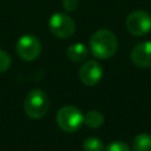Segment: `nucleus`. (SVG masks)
<instances>
[{
  "label": "nucleus",
  "instance_id": "1",
  "mask_svg": "<svg viewBox=\"0 0 151 151\" xmlns=\"http://www.w3.org/2000/svg\"><path fill=\"white\" fill-rule=\"evenodd\" d=\"M118 41L113 32L109 29L96 31L90 39V51L98 59H109L117 52Z\"/></svg>",
  "mask_w": 151,
  "mask_h": 151
},
{
  "label": "nucleus",
  "instance_id": "2",
  "mask_svg": "<svg viewBox=\"0 0 151 151\" xmlns=\"http://www.w3.org/2000/svg\"><path fill=\"white\" fill-rule=\"evenodd\" d=\"M50 107V101L47 94L40 90L34 88L29 91L24 101V109L26 114L32 119H40L42 118Z\"/></svg>",
  "mask_w": 151,
  "mask_h": 151
},
{
  "label": "nucleus",
  "instance_id": "3",
  "mask_svg": "<svg viewBox=\"0 0 151 151\" xmlns=\"http://www.w3.org/2000/svg\"><path fill=\"white\" fill-rule=\"evenodd\" d=\"M55 120L58 126L65 132H76L84 124V114L76 106H63L57 116Z\"/></svg>",
  "mask_w": 151,
  "mask_h": 151
},
{
  "label": "nucleus",
  "instance_id": "4",
  "mask_svg": "<svg viewBox=\"0 0 151 151\" xmlns=\"http://www.w3.org/2000/svg\"><path fill=\"white\" fill-rule=\"evenodd\" d=\"M18 55L26 61H33L39 58L41 53V42L40 40L32 34L21 35L15 45Z\"/></svg>",
  "mask_w": 151,
  "mask_h": 151
},
{
  "label": "nucleus",
  "instance_id": "5",
  "mask_svg": "<svg viewBox=\"0 0 151 151\" xmlns=\"http://www.w3.org/2000/svg\"><path fill=\"white\" fill-rule=\"evenodd\" d=\"M50 31L60 39H67L73 35L76 31V24L73 19L66 13H55L48 21Z\"/></svg>",
  "mask_w": 151,
  "mask_h": 151
},
{
  "label": "nucleus",
  "instance_id": "6",
  "mask_svg": "<svg viewBox=\"0 0 151 151\" xmlns=\"http://www.w3.org/2000/svg\"><path fill=\"white\" fill-rule=\"evenodd\" d=\"M126 28L133 35H144L151 31V14L143 9L131 12L126 18Z\"/></svg>",
  "mask_w": 151,
  "mask_h": 151
},
{
  "label": "nucleus",
  "instance_id": "7",
  "mask_svg": "<svg viewBox=\"0 0 151 151\" xmlns=\"http://www.w3.org/2000/svg\"><path fill=\"white\" fill-rule=\"evenodd\" d=\"M103 77V68L99 63L94 60H88L84 63L79 68V78L81 83L86 86L97 85Z\"/></svg>",
  "mask_w": 151,
  "mask_h": 151
},
{
  "label": "nucleus",
  "instance_id": "8",
  "mask_svg": "<svg viewBox=\"0 0 151 151\" xmlns=\"http://www.w3.org/2000/svg\"><path fill=\"white\" fill-rule=\"evenodd\" d=\"M131 60L138 67H151V41L137 44L131 52Z\"/></svg>",
  "mask_w": 151,
  "mask_h": 151
},
{
  "label": "nucleus",
  "instance_id": "9",
  "mask_svg": "<svg viewBox=\"0 0 151 151\" xmlns=\"http://www.w3.org/2000/svg\"><path fill=\"white\" fill-rule=\"evenodd\" d=\"M87 55H88V50L81 42L72 44L66 50L67 59L73 61V63H81V61H84L87 58Z\"/></svg>",
  "mask_w": 151,
  "mask_h": 151
},
{
  "label": "nucleus",
  "instance_id": "10",
  "mask_svg": "<svg viewBox=\"0 0 151 151\" xmlns=\"http://www.w3.org/2000/svg\"><path fill=\"white\" fill-rule=\"evenodd\" d=\"M132 151H151V134H137L132 142Z\"/></svg>",
  "mask_w": 151,
  "mask_h": 151
},
{
  "label": "nucleus",
  "instance_id": "11",
  "mask_svg": "<svg viewBox=\"0 0 151 151\" xmlns=\"http://www.w3.org/2000/svg\"><path fill=\"white\" fill-rule=\"evenodd\" d=\"M84 123L91 129H97L100 127L104 124V116L96 110H91L85 113L84 116Z\"/></svg>",
  "mask_w": 151,
  "mask_h": 151
},
{
  "label": "nucleus",
  "instance_id": "12",
  "mask_svg": "<svg viewBox=\"0 0 151 151\" xmlns=\"http://www.w3.org/2000/svg\"><path fill=\"white\" fill-rule=\"evenodd\" d=\"M84 151H104V143L97 137H88L83 143Z\"/></svg>",
  "mask_w": 151,
  "mask_h": 151
},
{
  "label": "nucleus",
  "instance_id": "13",
  "mask_svg": "<svg viewBox=\"0 0 151 151\" xmlns=\"http://www.w3.org/2000/svg\"><path fill=\"white\" fill-rule=\"evenodd\" d=\"M11 63H12V59H11L9 54L6 51L0 48V73L7 71L11 66Z\"/></svg>",
  "mask_w": 151,
  "mask_h": 151
},
{
  "label": "nucleus",
  "instance_id": "14",
  "mask_svg": "<svg viewBox=\"0 0 151 151\" xmlns=\"http://www.w3.org/2000/svg\"><path fill=\"white\" fill-rule=\"evenodd\" d=\"M105 151H131V149L126 143L117 140V142H113V143L109 144L106 146Z\"/></svg>",
  "mask_w": 151,
  "mask_h": 151
},
{
  "label": "nucleus",
  "instance_id": "15",
  "mask_svg": "<svg viewBox=\"0 0 151 151\" xmlns=\"http://www.w3.org/2000/svg\"><path fill=\"white\" fill-rule=\"evenodd\" d=\"M79 0H63V7L67 12H73L78 8Z\"/></svg>",
  "mask_w": 151,
  "mask_h": 151
}]
</instances>
